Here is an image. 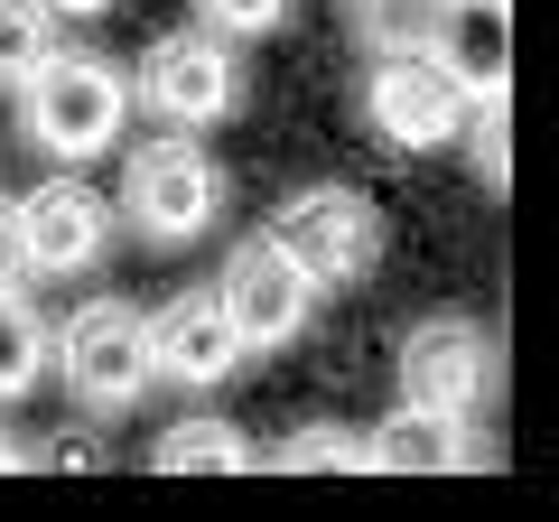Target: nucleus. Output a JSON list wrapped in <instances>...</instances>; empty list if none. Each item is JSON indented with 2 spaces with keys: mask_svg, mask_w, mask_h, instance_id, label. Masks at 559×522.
<instances>
[{
  "mask_svg": "<svg viewBox=\"0 0 559 522\" xmlns=\"http://www.w3.org/2000/svg\"><path fill=\"white\" fill-rule=\"evenodd\" d=\"M20 131L66 168L103 159V150H121V131H131V75H121L112 57H94V47H47L20 75Z\"/></svg>",
  "mask_w": 559,
  "mask_h": 522,
  "instance_id": "f257e3e1",
  "label": "nucleus"
},
{
  "mask_svg": "<svg viewBox=\"0 0 559 522\" xmlns=\"http://www.w3.org/2000/svg\"><path fill=\"white\" fill-rule=\"evenodd\" d=\"M47 364L66 373V392H75L94 420H121V411L150 392V318L121 299H84L75 318L47 336Z\"/></svg>",
  "mask_w": 559,
  "mask_h": 522,
  "instance_id": "f03ea898",
  "label": "nucleus"
},
{
  "mask_svg": "<svg viewBox=\"0 0 559 522\" xmlns=\"http://www.w3.org/2000/svg\"><path fill=\"white\" fill-rule=\"evenodd\" d=\"M112 215L131 224L140 242H197L205 224L224 215V168L205 159L197 141H131Z\"/></svg>",
  "mask_w": 559,
  "mask_h": 522,
  "instance_id": "7ed1b4c3",
  "label": "nucleus"
},
{
  "mask_svg": "<svg viewBox=\"0 0 559 522\" xmlns=\"http://www.w3.org/2000/svg\"><path fill=\"white\" fill-rule=\"evenodd\" d=\"M261 234L308 271V289H355L382 271V215L355 187H299V197H280V215Z\"/></svg>",
  "mask_w": 559,
  "mask_h": 522,
  "instance_id": "20e7f679",
  "label": "nucleus"
},
{
  "mask_svg": "<svg viewBox=\"0 0 559 522\" xmlns=\"http://www.w3.org/2000/svg\"><path fill=\"white\" fill-rule=\"evenodd\" d=\"M131 103H150L168 131H215V121H234L242 112V57H234V38H215V28H178V38H159L150 57H140V75H131Z\"/></svg>",
  "mask_w": 559,
  "mask_h": 522,
  "instance_id": "39448f33",
  "label": "nucleus"
},
{
  "mask_svg": "<svg viewBox=\"0 0 559 522\" xmlns=\"http://www.w3.org/2000/svg\"><path fill=\"white\" fill-rule=\"evenodd\" d=\"M215 308H224V327L242 336V355H280V345H299V336H308V318H318V289H308V271L280 252L271 234H252V242H234V252H224Z\"/></svg>",
  "mask_w": 559,
  "mask_h": 522,
  "instance_id": "423d86ee",
  "label": "nucleus"
},
{
  "mask_svg": "<svg viewBox=\"0 0 559 522\" xmlns=\"http://www.w3.org/2000/svg\"><path fill=\"white\" fill-rule=\"evenodd\" d=\"M392 373H401V402L411 411H457V420H476V402L495 392V336L476 318H419L401 336Z\"/></svg>",
  "mask_w": 559,
  "mask_h": 522,
  "instance_id": "0eeeda50",
  "label": "nucleus"
},
{
  "mask_svg": "<svg viewBox=\"0 0 559 522\" xmlns=\"http://www.w3.org/2000/svg\"><path fill=\"white\" fill-rule=\"evenodd\" d=\"M466 103H476V94H466L429 47L382 57L373 84H364V112H373V131L392 150H448V141H457V121H466Z\"/></svg>",
  "mask_w": 559,
  "mask_h": 522,
  "instance_id": "6e6552de",
  "label": "nucleus"
},
{
  "mask_svg": "<svg viewBox=\"0 0 559 522\" xmlns=\"http://www.w3.org/2000/svg\"><path fill=\"white\" fill-rule=\"evenodd\" d=\"M112 252V197H94L84 178H47L20 197V261L38 281H75Z\"/></svg>",
  "mask_w": 559,
  "mask_h": 522,
  "instance_id": "1a4fd4ad",
  "label": "nucleus"
},
{
  "mask_svg": "<svg viewBox=\"0 0 559 522\" xmlns=\"http://www.w3.org/2000/svg\"><path fill=\"white\" fill-rule=\"evenodd\" d=\"M150 373H159V382H187V392L242 373V336L224 327L215 289H187V299H168L159 318H150Z\"/></svg>",
  "mask_w": 559,
  "mask_h": 522,
  "instance_id": "9d476101",
  "label": "nucleus"
},
{
  "mask_svg": "<svg viewBox=\"0 0 559 522\" xmlns=\"http://www.w3.org/2000/svg\"><path fill=\"white\" fill-rule=\"evenodd\" d=\"M429 57H439L466 94H503V84H513V0H439Z\"/></svg>",
  "mask_w": 559,
  "mask_h": 522,
  "instance_id": "9b49d317",
  "label": "nucleus"
},
{
  "mask_svg": "<svg viewBox=\"0 0 559 522\" xmlns=\"http://www.w3.org/2000/svg\"><path fill=\"white\" fill-rule=\"evenodd\" d=\"M373 466H392V476H457V466H485V448H476V420L401 402L392 420L373 429Z\"/></svg>",
  "mask_w": 559,
  "mask_h": 522,
  "instance_id": "f8f14e48",
  "label": "nucleus"
},
{
  "mask_svg": "<svg viewBox=\"0 0 559 522\" xmlns=\"http://www.w3.org/2000/svg\"><path fill=\"white\" fill-rule=\"evenodd\" d=\"M150 458H159V476H242L252 466V439L234 420H178Z\"/></svg>",
  "mask_w": 559,
  "mask_h": 522,
  "instance_id": "ddd939ff",
  "label": "nucleus"
},
{
  "mask_svg": "<svg viewBox=\"0 0 559 522\" xmlns=\"http://www.w3.org/2000/svg\"><path fill=\"white\" fill-rule=\"evenodd\" d=\"M280 476H373V429H336V420L289 429Z\"/></svg>",
  "mask_w": 559,
  "mask_h": 522,
  "instance_id": "4468645a",
  "label": "nucleus"
},
{
  "mask_svg": "<svg viewBox=\"0 0 559 522\" xmlns=\"http://www.w3.org/2000/svg\"><path fill=\"white\" fill-rule=\"evenodd\" d=\"M38 373H47V327L20 289H0V402L38 392Z\"/></svg>",
  "mask_w": 559,
  "mask_h": 522,
  "instance_id": "2eb2a0df",
  "label": "nucleus"
},
{
  "mask_svg": "<svg viewBox=\"0 0 559 522\" xmlns=\"http://www.w3.org/2000/svg\"><path fill=\"white\" fill-rule=\"evenodd\" d=\"M57 47V10L47 0H0V94H20V75Z\"/></svg>",
  "mask_w": 559,
  "mask_h": 522,
  "instance_id": "dca6fc26",
  "label": "nucleus"
},
{
  "mask_svg": "<svg viewBox=\"0 0 559 522\" xmlns=\"http://www.w3.org/2000/svg\"><path fill=\"white\" fill-rule=\"evenodd\" d=\"M457 141L476 150V178H485V197H503V187H513V112H503V94H476V103H466Z\"/></svg>",
  "mask_w": 559,
  "mask_h": 522,
  "instance_id": "f3484780",
  "label": "nucleus"
},
{
  "mask_svg": "<svg viewBox=\"0 0 559 522\" xmlns=\"http://www.w3.org/2000/svg\"><path fill=\"white\" fill-rule=\"evenodd\" d=\"M355 28L373 57H401V47H429L439 28V0H355Z\"/></svg>",
  "mask_w": 559,
  "mask_h": 522,
  "instance_id": "a211bd4d",
  "label": "nucleus"
},
{
  "mask_svg": "<svg viewBox=\"0 0 559 522\" xmlns=\"http://www.w3.org/2000/svg\"><path fill=\"white\" fill-rule=\"evenodd\" d=\"M289 20V0H197V28H215V38H271V28Z\"/></svg>",
  "mask_w": 559,
  "mask_h": 522,
  "instance_id": "6ab92c4d",
  "label": "nucleus"
},
{
  "mask_svg": "<svg viewBox=\"0 0 559 522\" xmlns=\"http://www.w3.org/2000/svg\"><path fill=\"white\" fill-rule=\"evenodd\" d=\"M28 261H20V197H0V289H20Z\"/></svg>",
  "mask_w": 559,
  "mask_h": 522,
  "instance_id": "aec40b11",
  "label": "nucleus"
},
{
  "mask_svg": "<svg viewBox=\"0 0 559 522\" xmlns=\"http://www.w3.org/2000/svg\"><path fill=\"white\" fill-rule=\"evenodd\" d=\"M47 10H57V20H103L112 0H47Z\"/></svg>",
  "mask_w": 559,
  "mask_h": 522,
  "instance_id": "412c9836",
  "label": "nucleus"
},
{
  "mask_svg": "<svg viewBox=\"0 0 559 522\" xmlns=\"http://www.w3.org/2000/svg\"><path fill=\"white\" fill-rule=\"evenodd\" d=\"M20 466H28V448L10 439V429H0V476H20Z\"/></svg>",
  "mask_w": 559,
  "mask_h": 522,
  "instance_id": "4be33fe9",
  "label": "nucleus"
}]
</instances>
